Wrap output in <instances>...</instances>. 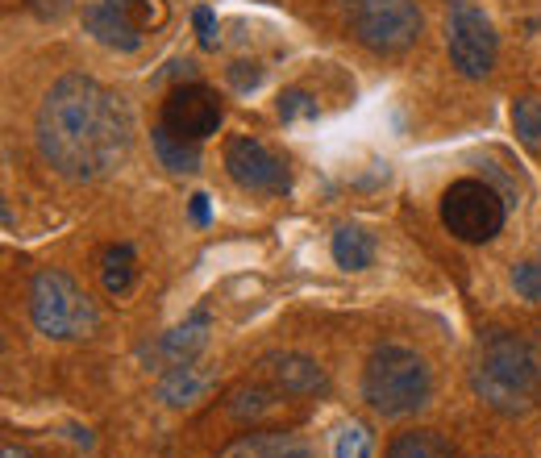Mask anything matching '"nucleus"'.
I'll use <instances>...</instances> for the list:
<instances>
[{
    "label": "nucleus",
    "mask_w": 541,
    "mask_h": 458,
    "mask_svg": "<svg viewBox=\"0 0 541 458\" xmlns=\"http://www.w3.org/2000/svg\"><path fill=\"white\" fill-rule=\"evenodd\" d=\"M34 142L63 180L92 184L125 163L134 142V117L125 100L92 75H63L38 105Z\"/></svg>",
    "instance_id": "f257e3e1"
},
{
    "label": "nucleus",
    "mask_w": 541,
    "mask_h": 458,
    "mask_svg": "<svg viewBox=\"0 0 541 458\" xmlns=\"http://www.w3.org/2000/svg\"><path fill=\"white\" fill-rule=\"evenodd\" d=\"M471 388L500 413H529L541 392V354L529 338L496 334L479 350Z\"/></svg>",
    "instance_id": "f03ea898"
},
{
    "label": "nucleus",
    "mask_w": 541,
    "mask_h": 458,
    "mask_svg": "<svg viewBox=\"0 0 541 458\" xmlns=\"http://www.w3.org/2000/svg\"><path fill=\"white\" fill-rule=\"evenodd\" d=\"M429 392H433L429 363L412 346L383 342L371 350L367 371H363V400L379 417L396 421V417L421 413L429 404Z\"/></svg>",
    "instance_id": "7ed1b4c3"
},
{
    "label": "nucleus",
    "mask_w": 541,
    "mask_h": 458,
    "mask_svg": "<svg viewBox=\"0 0 541 458\" xmlns=\"http://www.w3.org/2000/svg\"><path fill=\"white\" fill-rule=\"evenodd\" d=\"M30 321L38 334L55 338V342H75V338H92L100 313L92 296L75 284V279L59 267H42L30 279Z\"/></svg>",
    "instance_id": "20e7f679"
},
{
    "label": "nucleus",
    "mask_w": 541,
    "mask_h": 458,
    "mask_svg": "<svg viewBox=\"0 0 541 458\" xmlns=\"http://www.w3.org/2000/svg\"><path fill=\"white\" fill-rule=\"evenodd\" d=\"M167 25V0H92L84 9V30L109 50L134 55L154 30Z\"/></svg>",
    "instance_id": "39448f33"
},
{
    "label": "nucleus",
    "mask_w": 541,
    "mask_h": 458,
    "mask_svg": "<svg viewBox=\"0 0 541 458\" xmlns=\"http://www.w3.org/2000/svg\"><path fill=\"white\" fill-rule=\"evenodd\" d=\"M504 217H508V205L496 196V188L483 184V180H454L442 192V225H446V234H454L458 242H467V246L492 242L504 229Z\"/></svg>",
    "instance_id": "423d86ee"
},
{
    "label": "nucleus",
    "mask_w": 541,
    "mask_h": 458,
    "mask_svg": "<svg viewBox=\"0 0 541 458\" xmlns=\"http://www.w3.org/2000/svg\"><path fill=\"white\" fill-rule=\"evenodd\" d=\"M354 38L375 55H404L421 38L417 0H350Z\"/></svg>",
    "instance_id": "0eeeda50"
},
{
    "label": "nucleus",
    "mask_w": 541,
    "mask_h": 458,
    "mask_svg": "<svg viewBox=\"0 0 541 458\" xmlns=\"http://www.w3.org/2000/svg\"><path fill=\"white\" fill-rule=\"evenodd\" d=\"M446 50H450V63L458 67V75H467V80H483L496 67V30L487 21V13L479 5H471V0H454L450 5Z\"/></svg>",
    "instance_id": "6e6552de"
},
{
    "label": "nucleus",
    "mask_w": 541,
    "mask_h": 458,
    "mask_svg": "<svg viewBox=\"0 0 541 458\" xmlns=\"http://www.w3.org/2000/svg\"><path fill=\"white\" fill-rule=\"evenodd\" d=\"M225 171L229 180L246 192H259V196H283L292 188V175L288 163H283L275 150H267L259 138L238 134L225 142Z\"/></svg>",
    "instance_id": "1a4fd4ad"
},
{
    "label": "nucleus",
    "mask_w": 541,
    "mask_h": 458,
    "mask_svg": "<svg viewBox=\"0 0 541 458\" xmlns=\"http://www.w3.org/2000/svg\"><path fill=\"white\" fill-rule=\"evenodd\" d=\"M221 100L213 88H204V84H179L167 92L163 100V125L171 134L179 138H188V142H204V138H213L221 130Z\"/></svg>",
    "instance_id": "9d476101"
},
{
    "label": "nucleus",
    "mask_w": 541,
    "mask_h": 458,
    "mask_svg": "<svg viewBox=\"0 0 541 458\" xmlns=\"http://www.w3.org/2000/svg\"><path fill=\"white\" fill-rule=\"evenodd\" d=\"M267 371L288 392H325L329 388L325 371L313 359H304V354H275V359H267Z\"/></svg>",
    "instance_id": "9b49d317"
},
{
    "label": "nucleus",
    "mask_w": 541,
    "mask_h": 458,
    "mask_svg": "<svg viewBox=\"0 0 541 458\" xmlns=\"http://www.w3.org/2000/svg\"><path fill=\"white\" fill-rule=\"evenodd\" d=\"M150 146H154V155H159V163L167 171H175V175H196L200 171V142L171 134L163 121L150 130Z\"/></svg>",
    "instance_id": "f8f14e48"
},
{
    "label": "nucleus",
    "mask_w": 541,
    "mask_h": 458,
    "mask_svg": "<svg viewBox=\"0 0 541 458\" xmlns=\"http://www.w3.org/2000/svg\"><path fill=\"white\" fill-rule=\"evenodd\" d=\"M229 458H317V450L296 434H250L229 450Z\"/></svg>",
    "instance_id": "ddd939ff"
},
{
    "label": "nucleus",
    "mask_w": 541,
    "mask_h": 458,
    "mask_svg": "<svg viewBox=\"0 0 541 458\" xmlns=\"http://www.w3.org/2000/svg\"><path fill=\"white\" fill-rule=\"evenodd\" d=\"M204 342H209V313L196 309L184 325H175V329H171L159 350L167 354L171 367H175V363H192V354H196V350H204Z\"/></svg>",
    "instance_id": "4468645a"
},
{
    "label": "nucleus",
    "mask_w": 541,
    "mask_h": 458,
    "mask_svg": "<svg viewBox=\"0 0 541 458\" xmlns=\"http://www.w3.org/2000/svg\"><path fill=\"white\" fill-rule=\"evenodd\" d=\"M209 388H213L209 375H200L192 363H175V367L167 371V379L159 384V396L171 404V409H188V404H196Z\"/></svg>",
    "instance_id": "2eb2a0df"
},
{
    "label": "nucleus",
    "mask_w": 541,
    "mask_h": 458,
    "mask_svg": "<svg viewBox=\"0 0 541 458\" xmlns=\"http://www.w3.org/2000/svg\"><path fill=\"white\" fill-rule=\"evenodd\" d=\"M329 246H333V263L346 271H367L375 263V242L367 229H358V225H342Z\"/></svg>",
    "instance_id": "dca6fc26"
},
{
    "label": "nucleus",
    "mask_w": 541,
    "mask_h": 458,
    "mask_svg": "<svg viewBox=\"0 0 541 458\" xmlns=\"http://www.w3.org/2000/svg\"><path fill=\"white\" fill-rule=\"evenodd\" d=\"M383 458H450V446L433 429H404V434H396L388 442V454Z\"/></svg>",
    "instance_id": "f3484780"
},
{
    "label": "nucleus",
    "mask_w": 541,
    "mask_h": 458,
    "mask_svg": "<svg viewBox=\"0 0 541 458\" xmlns=\"http://www.w3.org/2000/svg\"><path fill=\"white\" fill-rule=\"evenodd\" d=\"M134 246H109L105 250V263H100V284H105L109 296H125L134 284Z\"/></svg>",
    "instance_id": "a211bd4d"
},
{
    "label": "nucleus",
    "mask_w": 541,
    "mask_h": 458,
    "mask_svg": "<svg viewBox=\"0 0 541 458\" xmlns=\"http://www.w3.org/2000/svg\"><path fill=\"white\" fill-rule=\"evenodd\" d=\"M375 454V434L363 421H346L333 434V458H371Z\"/></svg>",
    "instance_id": "6ab92c4d"
},
{
    "label": "nucleus",
    "mask_w": 541,
    "mask_h": 458,
    "mask_svg": "<svg viewBox=\"0 0 541 458\" xmlns=\"http://www.w3.org/2000/svg\"><path fill=\"white\" fill-rule=\"evenodd\" d=\"M512 130H517L521 146L541 150V100L525 96V100H517V105H512Z\"/></svg>",
    "instance_id": "aec40b11"
},
{
    "label": "nucleus",
    "mask_w": 541,
    "mask_h": 458,
    "mask_svg": "<svg viewBox=\"0 0 541 458\" xmlns=\"http://www.w3.org/2000/svg\"><path fill=\"white\" fill-rule=\"evenodd\" d=\"M279 117L283 121H296V117H317V100L308 96L304 88H288L279 96Z\"/></svg>",
    "instance_id": "412c9836"
},
{
    "label": "nucleus",
    "mask_w": 541,
    "mask_h": 458,
    "mask_svg": "<svg viewBox=\"0 0 541 458\" xmlns=\"http://www.w3.org/2000/svg\"><path fill=\"white\" fill-rule=\"evenodd\" d=\"M512 288H517L529 304H541V259L537 263H517V271H512Z\"/></svg>",
    "instance_id": "4be33fe9"
},
{
    "label": "nucleus",
    "mask_w": 541,
    "mask_h": 458,
    "mask_svg": "<svg viewBox=\"0 0 541 458\" xmlns=\"http://www.w3.org/2000/svg\"><path fill=\"white\" fill-rule=\"evenodd\" d=\"M263 400H271V396L259 392V388H254V392H238L234 400H229V413H234V417H259V413L271 409V404H263Z\"/></svg>",
    "instance_id": "5701e85b"
},
{
    "label": "nucleus",
    "mask_w": 541,
    "mask_h": 458,
    "mask_svg": "<svg viewBox=\"0 0 541 458\" xmlns=\"http://www.w3.org/2000/svg\"><path fill=\"white\" fill-rule=\"evenodd\" d=\"M192 21H196V34H200V46L204 50H217V17H213V9H196L192 13Z\"/></svg>",
    "instance_id": "b1692460"
},
{
    "label": "nucleus",
    "mask_w": 541,
    "mask_h": 458,
    "mask_svg": "<svg viewBox=\"0 0 541 458\" xmlns=\"http://www.w3.org/2000/svg\"><path fill=\"white\" fill-rule=\"evenodd\" d=\"M259 80H263V67L259 63H234V67H229V84H234L238 92L259 88Z\"/></svg>",
    "instance_id": "393cba45"
},
{
    "label": "nucleus",
    "mask_w": 541,
    "mask_h": 458,
    "mask_svg": "<svg viewBox=\"0 0 541 458\" xmlns=\"http://www.w3.org/2000/svg\"><path fill=\"white\" fill-rule=\"evenodd\" d=\"M192 221L196 225H209V196H204V192L192 196Z\"/></svg>",
    "instance_id": "a878e982"
},
{
    "label": "nucleus",
    "mask_w": 541,
    "mask_h": 458,
    "mask_svg": "<svg viewBox=\"0 0 541 458\" xmlns=\"http://www.w3.org/2000/svg\"><path fill=\"white\" fill-rule=\"evenodd\" d=\"M0 458H25V450H17V446H5V454Z\"/></svg>",
    "instance_id": "bb28decb"
}]
</instances>
